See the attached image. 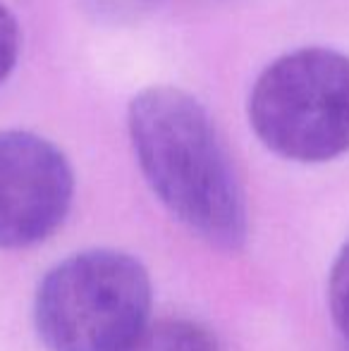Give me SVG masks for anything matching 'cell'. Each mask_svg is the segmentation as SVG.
<instances>
[{
    "instance_id": "1",
    "label": "cell",
    "mask_w": 349,
    "mask_h": 351,
    "mask_svg": "<svg viewBox=\"0 0 349 351\" xmlns=\"http://www.w3.org/2000/svg\"><path fill=\"white\" fill-rule=\"evenodd\" d=\"M127 127L141 175L170 215L213 249H242L247 199L208 110L182 88L151 86L132 98Z\"/></svg>"
},
{
    "instance_id": "2",
    "label": "cell",
    "mask_w": 349,
    "mask_h": 351,
    "mask_svg": "<svg viewBox=\"0 0 349 351\" xmlns=\"http://www.w3.org/2000/svg\"><path fill=\"white\" fill-rule=\"evenodd\" d=\"M154 287L139 258L86 249L56 263L34 294L46 351H127L149 328Z\"/></svg>"
},
{
    "instance_id": "3",
    "label": "cell",
    "mask_w": 349,
    "mask_h": 351,
    "mask_svg": "<svg viewBox=\"0 0 349 351\" xmlns=\"http://www.w3.org/2000/svg\"><path fill=\"white\" fill-rule=\"evenodd\" d=\"M249 122L265 146L294 162L349 151V56L330 48L285 53L258 74Z\"/></svg>"
},
{
    "instance_id": "4",
    "label": "cell",
    "mask_w": 349,
    "mask_h": 351,
    "mask_svg": "<svg viewBox=\"0 0 349 351\" xmlns=\"http://www.w3.org/2000/svg\"><path fill=\"white\" fill-rule=\"evenodd\" d=\"M72 199L75 172L56 143L24 130L0 132V251L46 241Z\"/></svg>"
},
{
    "instance_id": "5",
    "label": "cell",
    "mask_w": 349,
    "mask_h": 351,
    "mask_svg": "<svg viewBox=\"0 0 349 351\" xmlns=\"http://www.w3.org/2000/svg\"><path fill=\"white\" fill-rule=\"evenodd\" d=\"M127 351H223L215 332L199 320L165 318L149 323Z\"/></svg>"
},
{
    "instance_id": "6",
    "label": "cell",
    "mask_w": 349,
    "mask_h": 351,
    "mask_svg": "<svg viewBox=\"0 0 349 351\" xmlns=\"http://www.w3.org/2000/svg\"><path fill=\"white\" fill-rule=\"evenodd\" d=\"M328 306L335 328L349 342V241L337 254L328 280Z\"/></svg>"
},
{
    "instance_id": "7",
    "label": "cell",
    "mask_w": 349,
    "mask_h": 351,
    "mask_svg": "<svg viewBox=\"0 0 349 351\" xmlns=\"http://www.w3.org/2000/svg\"><path fill=\"white\" fill-rule=\"evenodd\" d=\"M19 56V27L8 8L0 5V82L12 72Z\"/></svg>"
}]
</instances>
